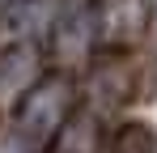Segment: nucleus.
<instances>
[{
    "label": "nucleus",
    "mask_w": 157,
    "mask_h": 153,
    "mask_svg": "<svg viewBox=\"0 0 157 153\" xmlns=\"http://www.w3.org/2000/svg\"><path fill=\"white\" fill-rule=\"evenodd\" d=\"M13 4H26V0H0V9H13Z\"/></svg>",
    "instance_id": "nucleus-6"
},
{
    "label": "nucleus",
    "mask_w": 157,
    "mask_h": 153,
    "mask_svg": "<svg viewBox=\"0 0 157 153\" xmlns=\"http://www.w3.org/2000/svg\"><path fill=\"white\" fill-rule=\"evenodd\" d=\"M106 153H157V136H153V128H144V124H123V128L110 132Z\"/></svg>",
    "instance_id": "nucleus-5"
},
{
    "label": "nucleus",
    "mask_w": 157,
    "mask_h": 153,
    "mask_svg": "<svg viewBox=\"0 0 157 153\" xmlns=\"http://www.w3.org/2000/svg\"><path fill=\"white\" fill-rule=\"evenodd\" d=\"M89 145H94V124H89V115L77 111V115L64 124V132H59L43 153H89Z\"/></svg>",
    "instance_id": "nucleus-4"
},
{
    "label": "nucleus",
    "mask_w": 157,
    "mask_h": 153,
    "mask_svg": "<svg viewBox=\"0 0 157 153\" xmlns=\"http://www.w3.org/2000/svg\"><path fill=\"white\" fill-rule=\"evenodd\" d=\"M72 81L68 76H43L26 98L17 102V136L30 149H47L64 124L77 115V98H72Z\"/></svg>",
    "instance_id": "nucleus-1"
},
{
    "label": "nucleus",
    "mask_w": 157,
    "mask_h": 153,
    "mask_svg": "<svg viewBox=\"0 0 157 153\" xmlns=\"http://www.w3.org/2000/svg\"><path fill=\"white\" fill-rule=\"evenodd\" d=\"M38 81H43L38 76V51L30 43H13V47L0 51V111L4 106L17 111V102L26 98Z\"/></svg>",
    "instance_id": "nucleus-2"
},
{
    "label": "nucleus",
    "mask_w": 157,
    "mask_h": 153,
    "mask_svg": "<svg viewBox=\"0 0 157 153\" xmlns=\"http://www.w3.org/2000/svg\"><path fill=\"white\" fill-rule=\"evenodd\" d=\"M94 26L102 43H136L149 26V0H98Z\"/></svg>",
    "instance_id": "nucleus-3"
}]
</instances>
